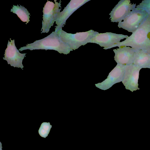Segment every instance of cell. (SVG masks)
<instances>
[{"mask_svg": "<svg viewBox=\"0 0 150 150\" xmlns=\"http://www.w3.org/2000/svg\"><path fill=\"white\" fill-rule=\"evenodd\" d=\"M134 50L133 64L142 68H144L150 60V54L142 50Z\"/></svg>", "mask_w": 150, "mask_h": 150, "instance_id": "13", "label": "cell"}, {"mask_svg": "<svg viewBox=\"0 0 150 150\" xmlns=\"http://www.w3.org/2000/svg\"><path fill=\"white\" fill-rule=\"evenodd\" d=\"M136 8L142 9L146 11L150 16V0H144L142 1Z\"/></svg>", "mask_w": 150, "mask_h": 150, "instance_id": "16", "label": "cell"}, {"mask_svg": "<svg viewBox=\"0 0 150 150\" xmlns=\"http://www.w3.org/2000/svg\"><path fill=\"white\" fill-rule=\"evenodd\" d=\"M0 150H2V144L0 142Z\"/></svg>", "mask_w": 150, "mask_h": 150, "instance_id": "18", "label": "cell"}, {"mask_svg": "<svg viewBox=\"0 0 150 150\" xmlns=\"http://www.w3.org/2000/svg\"><path fill=\"white\" fill-rule=\"evenodd\" d=\"M126 65L117 64L109 73L106 79L101 83L95 84L96 86L103 90L110 88L114 84L122 81Z\"/></svg>", "mask_w": 150, "mask_h": 150, "instance_id": "10", "label": "cell"}, {"mask_svg": "<svg viewBox=\"0 0 150 150\" xmlns=\"http://www.w3.org/2000/svg\"><path fill=\"white\" fill-rule=\"evenodd\" d=\"M10 39L11 41H8L3 59L11 66L21 68L23 69L24 66L22 61L26 53H20L15 46L14 40H11V38Z\"/></svg>", "mask_w": 150, "mask_h": 150, "instance_id": "8", "label": "cell"}, {"mask_svg": "<svg viewBox=\"0 0 150 150\" xmlns=\"http://www.w3.org/2000/svg\"><path fill=\"white\" fill-rule=\"evenodd\" d=\"M125 46L142 50L150 54V16H149L138 29L125 40L111 47Z\"/></svg>", "mask_w": 150, "mask_h": 150, "instance_id": "1", "label": "cell"}, {"mask_svg": "<svg viewBox=\"0 0 150 150\" xmlns=\"http://www.w3.org/2000/svg\"><path fill=\"white\" fill-rule=\"evenodd\" d=\"M149 16L145 10L135 7L125 17L123 21L118 22V26L133 33Z\"/></svg>", "mask_w": 150, "mask_h": 150, "instance_id": "4", "label": "cell"}, {"mask_svg": "<svg viewBox=\"0 0 150 150\" xmlns=\"http://www.w3.org/2000/svg\"><path fill=\"white\" fill-rule=\"evenodd\" d=\"M61 40L68 45L72 50L77 49L82 45L90 42L91 39L98 32L91 30L88 31L77 33L76 34L68 33L62 29L57 32Z\"/></svg>", "mask_w": 150, "mask_h": 150, "instance_id": "3", "label": "cell"}, {"mask_svg": "<svg viewBox=\"0 0 150 150\" xmlns=\"http://www.w3.org/2000/svg\"><path fill=\"white\" fill-rule=\"evenodd\" d=\"M52 127V125L49 122L42 123L38 130L39 135L41 137L45 138L48 136Z\"/></svg>", "mask_w": 150, "mask_h": 150, "instance_id": "15", "label": "cell"}, {"mask_svg": "<svg viewBox=\"0 0 150 150\" xmlns=\"http://www.w3.org/2000/svg\"><path fill=\"white\" fill-rule=\"evenodd\" d=\"M136 4L131 3L130 0H121L112 9L109 14L110 18L112 22H119L135 8Z\"/></svg>", "mask_w": 150, "mask_h": 150, "instance_id": "11", "label": "cell"}, {"mask_svg": "<svg viewBox=\"0 0 150 150\" xmlns=\"http://www.w3.org/2000/svg\"><path fill=\"white\" fill-rule=\"evenodd\" d=\"M55 3L47 0L43 10V21L41 33H48L55 22L57 16L61 9V1L59 2L54 0Z\"/></svg>", "mask_w": 150, "mask_h": 150, "instance_id": "5", "label": "cell"}, {"mask_svg": "<svg viewBox=\"0 0 150 150\" xmlns=\"http://www.w3.org/2000/svg\"><path fill=\"white\" fill-rule=\"evenodd\" d=\"M142 69L133 64L126 65L122 82L126 89L132 92L139 89L138 82L139 71Z\"/></svg>", "mask_w": 150, "mask_h": 150, "instance_id": "7", "label": "cell"}, {"mask_svg": "<svg viewBox=\"0 0 150 150\" xmlns=\"http://www.w3.org/2000/svg\"><path fill=\"white\" fill-rule=\"evenodd\" d=\"M144 68H150V60L148 64L144 67Z\"/></svg>", "mask_w": 150, "mask_h": 150, "instance_id": "17", "label": "cell"}, {"mask_svg": "<svg viewBox=\"0 0 150 150\" xmlns=\"http://www.w3.org/2000/svg\"><path fill=\"white\" fill-rule=\"evenodd\" d=\"M128 37L127 35L117 34L111 32L98 33L91 40L90 43H95L103 47V49H110L113 45L120 42L121 40Z\"/></svg>", "mask_w": 150, "mask_h": 150, "instance_id": "6", "label": "cell"}, {"mask_svg": "<svg viewBox=\"0 0 150 150\" xmlns=\"http://www.w3.org/2000/svg\"><path fill=\"white\" fill-rule=\"evenodd\" d=\"M53 50L60 54H67L71 50L69 46L61 40L57 33L52 32L50 34L42 39L36 40L33 43L27 44L26 46L21 47L19 51L26 50Z\"/></svg>", "mask_w": 150, "mask_h": 150, "instance_id": "2", "label": "cell"}, {"mask_svg": "<svg viewBox=\"0 0 150 150\" xmlns=\"http://www.w3.org/2000/svg\"><path fill=\"white\" fill-rule=\"evenodd\" d=\"M113 50L115 53L114 60L117 64L125 65L133 64L134 49L132 47L125 46H121Z\"/></svg>", "mask_w": 150, "mask_h": 150, "instance_id": "12", "label": "cell"}, {"mask_svg": "<svg viewBox=\"0 0 150 150\" xmlns=\"http://www.w3.org/2000/svg\"><path fill=\"white\" fill-rule=\"evenodd\" d=\"M91 0H71L63 10L59 13L56 20L55 31L62 29L67 20L78 8Z\"/></svg>", "mask_w": 150, "mask_h": 150, "instance_id": "9", "label": "cell"}, {"mask_svg": "<svg viewBox=\"0 0 150 150\" xmlns=\"http://www.w3.org/2000/svg\"><path fill=\"white\" fill-rule=\"evenodd\" d=\"M11 12L16 14L22 21L26 22V24L29 22L30 13L24 6L21 5L20 6L18 5H13L12 8L11 9Z\"/></svg>", "mask_w": 150, "mask_h": 150, "instance_id": "14", "label": "cell"}]
</instances>
